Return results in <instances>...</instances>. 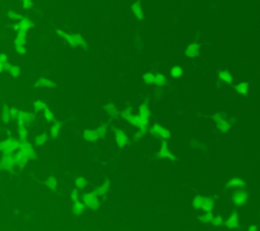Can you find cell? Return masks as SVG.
<instances>
[{
    "instance_id": "1",
    "label": "cell",
    "mask_w": 260,
    "mask_h": 231,
    "mask_svg": "<svg viewBox=\"0 0 260 231\" xmlns=\"http://www.w3.org/2000/svg\"><path fill=\"white\" fill-rule=\"evenodd\" d=\"M193 207L197 210H203L204 212H212L214 208V202L208 197L196 196L192 200Z\"/></svg>"
},
{
    "instance_id": "2",
    "label": "cell",
    "mask_w": 260,
    "mask_h": 231,
    "mask_svg": "<svg viewBox=\"0 0 260 231\" xmlns=\"http://www.w3.org/2000/svg\"><path fill=\"white\" fill-rule=\"evenodd\" d=\"M248 200H249V192L245 189V188L235 189V192L232 193V197H231L232 204L238 208L244 206L248 202Z\"/></svg>"
},
{
    "instance_id": "3",
    "label": "cell",
    "mask_w": 260,
    "mask_h": 231,
    "mask_svg": "<svg viewBox=\"0 0 260 231\" xmlns=\"http://www.w3.org/2000/svg\"><path fill=\"white\" fill-rule=\"evenodd\" d=\"M122 117L126 120L127 122L132 124L133 126L138 127L139 129H142V130L146 131V126H148V118H145V117L141 116L140 114L134 115L133 113L128 114V115H124Z\"/></svg>"
},
{
    "instance_id": "4",
    "label": "cell",
    "mask_w": 260,
    "mask_h": 231,
    "mask_svg": "<svg viewBox=\"0 0 260 231\" xmlns=\"http://www.w3.org/2000/svg\"><path fill=\"white\" fill-rule=\"evenodd\" d=\"M57 34H59L61 37L66 40V41L70 44L71 46H82V47H86V42L85 41V39L82 38V36L76 34V35H72V34H68V33H64L61 30H56Z\"/></svg>"
},
{
    "instance_id": "5",
    "label": "cell",
    "mask_w": 260,
    "mask_h": 231,
    "mask_svg": "<svg viewBox=\"0 0 260 231\" xmlns=\"http://www.w3.org/2000/svg\"><path fill=\"white\" fill-rule=\"evenodd\" d=\"M215 124H217L218 129L221 131L222 134H226L232 128V122L227 118L226 116H224L221 113H215L212 116Z\"/></svg>"
},
{
    "instance_id": "6",
    "label": "cell",
    "mask_w": 260,
    "mask_h": 231,
    "mask_svg": "<svg viewBox=\"0 0 260 231\" xmlns=\"http://www.w3.org/2000/svg\"><path fill=\"white\" fill-rule=\"evenodd\" d=\"M20 149V140L16 141L12 138H5L0 144V150L2 154H13Z\"/></svg>"
},
{
    "instance_id": "7",
    "label": "cell",
    "mask_w": 260,
    "mask_h": 231,
    "mask_svg": "<svg viewBox=\"0 0 260 231\" xmlns=\"http://www.w3.org/2000/svg\"><path fill=\"white\" fill-rule=\"evenodd\" d=\"M149 134L152 135H155V137L161 138L163 141H167L171 138V133L167 128H165L163 126L159 125V124H153L152 127L148 128Z\"/></svg>"
},
{
    "instance_id": "8",
    "label": "cell",
    "mask_w": 260,
    "mask_h": 231,
    "mask_svg": "<svg viewBox=\"0 0 260 231\" xmlns=\"http://www.w3.org/2000/svg\"><path fill=\"white\" fill-rule=\"evenodd\" d=\"M0 164H1V169L3 171H6V172L12 171L14 168V165L16 164L14 154H2Z\"/></svg>"
},
{
    "instance_id": "9",
    "label": "cell",
    "mask_w": 260,
    "mask_h": 231,
    "mask_svg": "<svg viewBox=\"0 0 260 231\" xmlns=\"http://www.w3.org/2000/svg\"><path fill=\"white\" fill-rule=\"evenodd\" d=\"M82 201L86 207H89L93 211H96L100 207V202L98 200V197L91 192L90 193H86L82 196Z\"/></svg>"
},
{
    "instance_id": "10",
    "label": "cell",
    "mask_w": 260,
    "mask_h": 231,
    "mask_svg": "<svg viewBox=\"0 0 260 231\" xmlns=\"http://www.w3.org/2000/svg\"><path fill=\"white\" fill-rule=\"evenodd\" d=\"M18 150L23 151L25 154V156H27L28 158H29V160L35 158V156H36L35 150L33 149L32 145L27 140H24V141L20 140V149H18Z\"/></svg>"
},
{
    "instance_id": "11",
    "label": "cell",
    "mask_w": 260,
    "mask_h": 231,
    "mask_svg": "<svg viewBox=\"0 0 260 231\" xmlns=\"http://www.w3.org/2000/svg\"><path fill=\"white\" fill-rule=\"evenodd\" d=\"M156 156L159 157V158H162V159H169L172 161H175L176 160V156L174 154H172L169 149H168V144L166 141H163L162 143V147H161L160 151L156 153Z\"/></svg>"
},
{
    "instance_id": "12",
    "label": "cell",
    "mask_w": 260,
    "mask_h": 231,
    "mask_svg": "<svg viewBox=\"0 0 260 231\" xmlns=\"http://www.w3.org/2000/svg\"><path fill=\"white\" fill-rule=\"evenodd\" d=\"M226 188L230 189H237V188H246V182L242 178L239 177H232L230 178L228 182L226 183Z\"/></svg>"
},
{
    "instance_id": "13",
    "label": "cell",
    "mask_w": 260,
    "mask_h": 231,
    "mask_svg": "<svg viewBox=\"0 0 260 231\" xmlns=\"http://www.w3.org/2000/svg\"><path fill=\"white\" fill-rule=\"evenodd\" d=\"M115 141L120 149L124 148L128 144V135L121 129L115 130Z\"/></svg>"
},
{
    "instance_id": "14",
    "label": "cell",
    "mask_w": 260,
    "mask_h": 231,
    "mask_svg": "<svg viewBox=\"0 0 260 231\" xmlns=\"http://www.w3.org/2000/svg\"><path fill=\"white\" fill-rule=\"evenodd\" d=\"M225 225L227 228L232 229V230L239 228V215H238V213L233 212V213L230 215V217L226 220Z\"/></svg>"
},
{
    "instance_id": "15",
    "label": "cell",
    "mask_w": 260,
    "mask_h": 231,
    "mask_svg": "<svg viewBox=\"0 0 260 231\" xmlns=\"http://www.w3.org/2000/svg\"><path fill=\"white\" fill-rule=\"evenodd\" d=\"M199 48H200V45L197 43L189 44L187 48L185 49V55L189 58H195L199 54Z\"/></svg>"
},
{
    "instance_id": "16",
    "label": "cell",
    "mask_w": 260,
    "mask_h": 231,
    "mask_svg": "<svg viewBox=\"0 0 260 231\" xmlns=\"http://www.w3.org/2000/svg\"><path fill=\"white\" fill-rule=\"evenodd\" d=\"M110 186H111V182H110L109 180H106L103 182V184L100 185L99 188H95L93 190V192L96 195L97 197H102V196H105L106 193H107L109 192V189H110Z\"/></svg>"
},
{
    "instance_id": "17",
    "label": "cell",
    "mask_w": 260,
    "mask_h": 231,
    "mask_svg": "<svg viewBox=\"0 0 260 231\" xmlns=\"http://www.w3.org/2000/svg\"><path fill=\"white\" fill-rule=\"evenodd\" d=\"M33 119V114L30 112H20V117L17 118V123L18 125H28L30 124Z\"/></svg>"
},
{
    "instance_id": "18",
    "label": "cell",
    "mask_w": 260,
    "mask_h": 231,
    "mask_svg": "<svg viewBox=\"0 0 260 231\" xmlns=\"http://www.w3.org/2000/svg\"><path fill=\"white\" fill-rule=\"evenodd\" d=\"M14 157H15L16 165L20 168L24 167L25 165H27L28 161H29V158L25 156V154L23 151H20V150H18V152L14 154Z\"/></svg>"
},
{
    "instance_id": "19",
    "label": "cell",
    "mask_w": 260,
    "mask_h": 231,
    "mask_svg": "<svg viewBox=\"0 0 260 231\" xmlns=\"http://www.w3.org/2000/svg\"><path fill=\"white\" fill-rule=\"evenodd\" d=\"M27 32H18L17 36L15 40H14V46L16 48H20V47H24L27 43Z\"/></svg>"
},
{
    "instance_id": "20",
    "label": "cell",
    "mask_w": 260,
    "mask_h": 231,
    "mask_svg": "<svg viewBox=\"0 0 260 231\" xmlns=\"http://www.w3.org/2000/svg\"><path fill=\"white\" fill-rule=\"evenodd\" d=\"M83 138L87 142H97L100 138L96 129H86L83 131Z\"/></svg>"
},
{
    "instance_id": "21",
    "label": "cell",
    "mask_w": 260,
    "mask_h": 231,
    "mask_svg": "<svg viewBox=\"0 0 260 231\" xmlns=\"http://www.w3.org/2000/svg\"><path fill=\"white\" fill-rule=\"evenodd\" d=\"M131 8H132L133 14L137 20H144V13H143V10H142L141 6H140V3L134 2L132 4V6H131Z\"/></svg>"
},
{
    "instance_id": "22",
    "label": "cell",
    "mask_w": 260,
    "mask_h": 231,
    "mask_svg": "<svg viewBox=\"0 0 260 231\" xmlns=\"http://www.w3.org/2000/svg\"><path fill=\"white\" fill-rule=\"evenodd\" d=\"M86 205L85 203H80V202H75L74 204H73V206L71 208V213L73 215H76V216H78V215H82L83 212H85L86 210Z\"/></svg>"
},
{
    "instance_id": "23",
    "label": "cell",
    "mask_w": 260,
    "mask_h": 231,
    "mask_svg": "<svg viewBox=\"0 0 260 231\" xmlns=\"http://www.w3.org/2000/svg\"><path fill=\"white\" fill-rule=\"evenodd\" d=\"M47 141H48V134H47L46 131H44V133H42L41 134L36 135L34 143H35V146L40 147V146L45 145L47 143Z\"/></svg>"
},
{
    "instance_id": "24",
    "label": "cell",
    "mask_w": 260,
    "mask_h": 231,
    "mask_svg": "<svg viewBox=\"0 0 260 231\" xmlns=\"http://www.w3.org/2000/svg\"><path fill=\"white\" fill-rule=\"evenodd\" d=\"M218 78L221 79L224 83L229 84V85H232V84H233V76L230 73V71L226 70V69H224V70H221V71L218 72Z\"/></svg>"
},
{
    "instance_id": "25",
    "label": "cell",
    "mask_w": 260,
    "mask_h": 231,
    "mask_svg": "<svg viewBox=\"0 0 260 231\" xmlns=\"http://www.w3.org/2000/svg\"><path fill=\"white\" fill-rule=\"evenodd\" d=\"M236 92L238 94L243 95V96H247L248 95V91H249V84L246 82L240 83L236 86Z\"/></svg>"
},
{
    "instance_id": "26",
    "label": "cell",
    "mask_w": 260,
    "mask_h": 231,
    "mask_svg": "<svg viewBox=\"0 0 260 231\" xmlns=\"http://www.w3.org/2000/svg\"><path fill=\"white\" fill-rule=\"evenodd\" d=\"M33 25L32 21L28 18H23L20 23H18V28H20V31L18 32H28L31 29V27Z\"/></svg>"
},
{
    "instance_id": "27",
    "label": "cell",
    "mask_w": 260,
    "mask_h": 231,
    "mask_svg": "<svg viewBox=\"0 0 260 231\" xmlns=\"http://www.w3.org/2000/svg\"><path fill=\"white\" fill-rule=\"evenodd\" d=\"M35 86H36L37 88H40V87L51 88V87H54L55 84L52 82V80H50V79H39L36 80Z\"/></svg>"
},
{
    "instance_id": "28",
    "label": "cell",
    "mask_w": 260,
    "mask_h": 231,
    "mask_svg": "<svg viewBox=\"0 0 260 231\" xmlns=\"http://www.w3.org/2000/svg\"><path fill=\"white\" fill-rule=\"evenodd\" d=\"M214 214H212V212H205L204 214L200 215L198 217V220L201 223H205V224H208V223H211L212 222V219H214Z\"/></svg>"
},
{
    "instance_id": "29",
    "label": "cell",
    "mask_w": 260,
    "mask_h": 231,
    "mask_svg": "<svg viewBox=\"0 0 260 231\" xmlns=\"http://www.w3.org/2000/svg\"><path fill=\"white\" fill-rule=\"evenodd\" d=\"M11 118L10 116V108H8L7 106H3V110H2V122L4 125H7L9 123V120Z\"/></svg>"
},
{
    "instance_id": "30",
    "label": "cell",
    "mask_w": 260,
    "mask_h": 231,
    "mask_svg": "<svg viewBox=\"0 0 260 231\" xmlns=\"http://www.w3.org/2000/svg\"><path fill=\"white\" fill-rule=\"evenodd\" d=\"M139 114L141 116L145 117V118H148L151 117V110H149L148 103H142L139 106Z\"/></svg>"
},
{
    "instance_id": "31",
    "label": "cell",
    "mask_w": 260,
    "mask_h": 231,
    "mask_svg": "<svg viewBox=\"0 0 260 231\" xmlns=\"http://www.w3.org/2000/svg\"><path fill=\"white\" fill-rule=\"evenodd\" d=\"M61 127H62V123L61 122H55L52 126H51V135H52V138H57L58 137V134H59V131L61 129Z\"/></svg>"
},
{
    "instance_id": "32",
    "label": "cell",
    "mask_w": 260,
    "mask_h": 231,
    "mask_svg": "<svg viewBox=\"0 0 260 231\" xmlns=\"http://www.w3.org/2000/svg\"><path fill=\"white\" fill-rule=\"evenodd\" d=\"M142 79H143V83L146 84V85H153L156 80V75L152 72H146L142 75Z\"/></svg>"
},
{
    "instance_id": "33",
    "label": "cell",
    "mask_w": 260,
    "mask_h": 231,
    "mask_svg": "<svg viewBox=\"0 0 260 231\" xmlns=\"http://www.w3.org/2000/svg\"><path fill=\"white\" fill-rule=\"evenodd\" d=\"M170 73H171V75L173 76L174 79H179V78H181V76L183 75V70H182V68L179 66V65H175V66L171 67Z\"/></svg>"
},
{
    "instance_id": "34",
    "label": "cell",
    "mask_w": 260,
    "mask_h": 231,
    "mask_svg": "<svg viewBox=\"0 0 260 231\" xmlns=\"http://www.w3.org/2000/svg\"><path fill=\"white\" fill-rule=\"evenodd\" d=\"M105 109H106V111L108 112V114H109L110 116H112V117H117V116L119 115V111L117 110V108L115 107V106L113 105V104H111V103H109V104L106 105Z\"/></svg>"
},
{
    "instance_id": "35",
    "label": "cell",
    "mask_w": 260,
    "mask_h": 231,
    "mask_svg": "<svg viewBox=\"0 0 260 231\" xmlns=\"http://www.w3.org/2000/svg\"><path fill=\"white\" fill-rule=\"evenodd\" d=\"M17 134H18V137H20V140H28V137H29V131L28 129L25 128V126L24 125H20L17 127Z\"/></svg>"
},
{
    "instance_id": "36",
    "label": "cell",
    "mask_w": 260,
    "mask_h": 231,
    "mask_svg": "<svg viewBox=\"0 0 260 231\" xmlns=\"http://www.w3.org/2000/svg\"><path fill=\"white\" fill-rule=\"evenodd\" d=\"M45 185L47 188H49L50 189H55L57 186V180L53 175H50V176L47 177L46 181H45Z\"/></svg>"
},
{
    "instance_id": "37",
    "label": "cell",
    "mask_w": 260,
    "mask_h": 231,
    "mask_svg": "<svg viewBox=\"0 0 260 231\" xmlns=\"http://www.w3.org/2000/svg\"><path fill=\"white\" fill-rule=\"evenodd\" d=\"M166 83H167L166 76H165L164 75H162V73H156V75L155 85L159 86V87H162V86L166 85Z\"/></svg>"
},
{
    "instance_id": "38",
    "label": "cell",
    "mask_w": 260,
    "mask_h": 231,
    "mask_svg": "<svg viewBox=\"0 0 260 231\" xmlns=\"http://www.w3.org/2000/svg\"><path fill=\"white\" fill-rule=\"evenodd\" d=\"M34 107H35V111L39 112V111H43L47 108V104L45 102H43L41 100H37L34 103Z\"/></svg>"
},
{
    "instance_id": "39",
    "label": "cell",
    "mask_w": 260,
    "mask_h": 231,
    "mask_svg": "<svg viewBox=\"0 0 260 231\" xmlns=\"http://www.w3.org/2000/svg\"><path fill=\"white\" fill-rule=\"evenodd\" d=\"M86 179L85 177L79 176L75 179V186L78 189H83L86 188Z\"/></svg>"
},
{
    "instance_id": "40",
    "label": "cell",
    "mask_w": 260,
    "mask_h": 231,
    "mask_svg": "<svg viewBox=\"0 0 260 231\" xmlns=\"http://www.w3.org/2000/svg\"><path fill=\"white\" fill-rule=\"evenodd\" d=\"M211 224L215 226V227H221L224 225V219L221 216H214V219H212Z\"/></svg>"
},
{
    "instance_id": "41",
    "label": "cell",
    "mask_w": 260,
    "mask_h": 231,
    "mask_svg": "<svg viewBox=\"0 0 260 231\" xmlns=\"http://www.w3.org/2000/svg\"><path fill=\"white\" fill-rule=\"evenodd\" d=\"M9 73L11 75V76H13V78H17V76H20V66H17V65H11V68H10Z\"/></svg>"
},
{
    "instance_id": "42",
    "label": "cell",
    "mask_w": 260,
    "mask_h": 231,
    "mask_svg": "<svg viewBox=\"0 0 260 231\" xmlns=\"http://www.w3.org/2000/svg\"><path fill=\"white\" fill-rule=\"evenodd\" d=\"M44 116H45V119L47 120V121H53V119H54V114H53V112L51 111V110H49V108L47 107L45 110H44Z\"/></svg>"
},
{
    "instance_id": "43",
    "label": "cell",
    "mask_w": 260,
    "mask_h": 231,
    "mask_svg": "<svg viewBox=\"0 0 260 231\" xmlns=\"http://www.w3.org/2000/svg\"><path fill=\"white\" fill-rule=\"evenodd\" d=\"M145 133H146V131L142 130V129H139V128H138V130L135 131L134 134H133V138H134L135 141H140Z\"/></svg>"
},
{
    "instance_id": "44",
    "label": "cell",
    "mask_w": 260,
    "mask_h": 231,
    "mask_svg": "<svg viewBox=\"0 0 260 231\" xmlns=\"http://www.w3.org/2000/svg\"><path fill=\"white\" fill-rule=\"evenodd\" d=\"M96 130H97V133H98L99 138H104V137H105L106 133H107V127L104 126V125H102V126H99Z\"/></svg>"
},
{
    "instance_id": "45",
    "label": "cell",
    "mask_w": 260,
    "mask_h": 231,
    "mask_svg": "<svg viewBox=\"0 0 260 231\" xmlns=\"http://www.w3.org/2000/svg\"><path fill=\"white\" fill-rule=\"evenodd\" d=\"M20 112L21 111H20V110L16 109V108H10V116H11V119H13V120L16 119L17 120V118L20 117Z\"/></svg>"
},
{
    "instance_id": "46",
    "label": "cell",
    "mask_w": 260,
    "mask_h": 231,
    "mask_svg": "<svg viewBox=\"0 0 260 231\" xmlns=\"http://www.w3.org/2000/svg\"><path fill=\"white\" fill-rule=\"evenodd\" d=\"M8 18L9 20H23L24 16H21V14H18V13H15V12H12V11H10L8 12Z\"/></svg>"
},
{
    "instance_id": "47",
    "label": "cell",
    "mask_w": 260,
    "mask_h": 231,
    "mask_svg": "<svg viewBox=\"0 0 260 231\" xmlns=\"http://www.w3.org/2000/svg\"><path fill=\"white\" fill-rule=\"evenodd\" d=\"M70 197H71V200L73 201V203H75V202H78V190L76 189V188H73L70 192Z\"/></svg>"
},
{
    "instance_id": "48",
    "label": "cell",
    "mask_w": 260,
    "mask_h": 231,
    "mask_svg": "<svg viewBox=\"0 0 260 231\" xmlns=\"http://www.w3.org/2000/svg\"><path fill=\"white\" fill-rule=\"evenodd\" d=\"M33 5V0H23V6L24 9H30Z\"/></svg>"
},
{
    "instance_id": "49",
    "label": "cell",
    "mask_w": 260,
    "mask_h": 231,
    "mask_svg": "<svg viewBox=\"0 0 260 231\" xmlns=\"http://www.w3.org/2000/svg\"><path fill=\"white\" fill-rule=\"evenodd\" d=\"M132 112H133L132 107H127V108L124 109V111L122 112V116H124V115H128V114H131V113H132Z\"/></svg>"
},
{
    "instance_id": "50",
    "label": "cell",
    "mask_w": 260,
    "mask_h": 231,
    "mask_svg": "<svg viewBox=\"0 0 260 231\" xmlns=\"http://www.w3.org/2000/svg\"><path fill=\"white\" fill-rule=\"evenodd\" d=\"M16 52L18 54H20V55H24L25 53H27V49H25V47H20V48H16Z\"/></svg>"
},
{
    "instance_id": "51",
    "label": "cell",
    "mask_w": 260,
    "mask_h": 231,
    "mask_svg": "<svg viewBox=\"0 0 260 231\" xmlns=\"http://www.w3.org/2000/svg\"><path fill=\"white\" fill-rule=\"evenodd\" d=\"M5 62H7V56L5 53H2L0 55V64H3Z\"/></svg>"
},
{
    "instance_id": "52",
    "label": "cell",
    "mask_w": 260,
    "mask_h": 231,
    "mask_svg": "<svg viewBox=\"0 0 260 231\" xmlns=\"http://www.w3.org/2000/svg\"><path fill=\"white\" fill-rule=\"evenodd\" d=\"M248 230H250V231H256V230H258V228H257V227H256L255 225H251V226L248 227Z\"/></svg>"
}]
</instances>
